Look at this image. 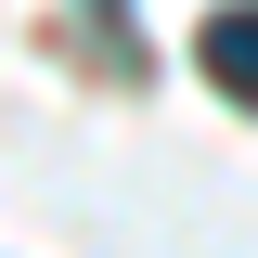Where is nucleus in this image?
<instances>
[{"mask_svg":"<svg viewBox=\"0 0 258 258\" xmlns=\"http://www.w3.org/2000/svg\"><path fill=\"white\" fill-rule=\"evenodd\" d=\"M194 64H207V91L258 103V0H220V13L194 26Z\"/></svg>","mask_w":258,"mask_h":258,"instance_id":"1","label":"nucleus"}]
</instances>
